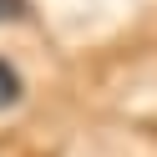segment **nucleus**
Here are the masks:
<instances>
[{"label":"nucleus","instance_id":"2","mask_svg":"<svg viewBox=\"0 0 157 157\" xmlns=\"http://www.w3.org/2000/svg\"><path fill=\"white\" fill-rule=\"evenodd\" d=\"M25 15V0H0V21H21Z\"/></svg>","mask_w":157,"mask_h":157},{"label":"nucleus","instance_id":"1","mask_svg":"<svg viewBox=\"0 0 157 157\" xmlns=\"http://www.w3.org/2000/svg\"><path fill=\"white\" fill-rule=\"evenodd\" d=\"M15 101H21V76H15L10 61H0V112H5V106H15Z\"/></svg>","mask_w":157,"mask_h":157}]
</instances>
